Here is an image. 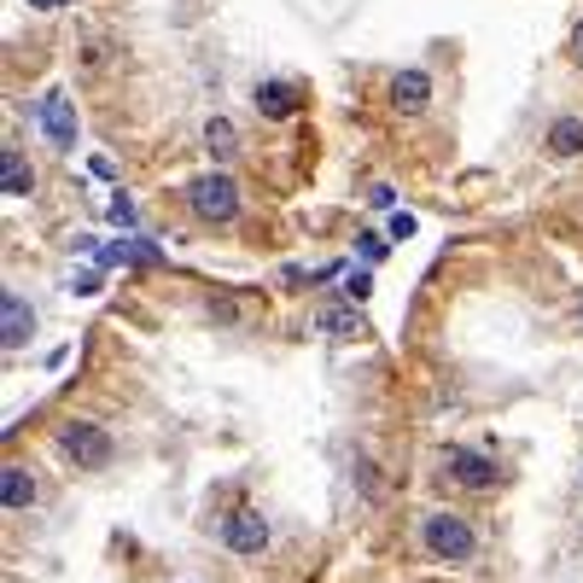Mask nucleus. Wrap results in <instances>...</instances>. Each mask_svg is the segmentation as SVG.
<instances>
[{"instance_id":"f257e3e1","label":"nucleus","mask_w":583,"mask_h":583,"mask_svg":"<svg viewBox=\"0 0 583 583\" xmlns=\"http://www.w3.org/2000/svg\"><path fill=\"white\" fill-rule=\"evenodd\" d=\"M187 211H193V222L204 227H227L240 222V181L227 170H204L187 181Z\"/></svg>"},{"instance_id":"f03ea898","label":"nucleus","mask_w":583,"mask_h":583,"mask_svg":"<svg viewBox=\"0 0 583 583\" xmlns=\"http://www.w3.org/2000/svg\"><path fill=\"white\" fill-rule=\"evenodd\" d=\"M421 549L432 560H444V566H462V560L478 554V531L467 513H426L421 519Z\"/></svg>"},{"instance_id":"7ed1b4c3","label":"nucleus","mask_w":583,"mask_h":583,"mask_svg":"<svg viewBox=\"0 0 583 583\" xmlns=\"http://www.w3.org/2000/svg\"><path fill=\"white\" fill-rule=\"evenodd\" d=\"M59 449H65L76 467L94 473V467L112 462V432L94 426V421H65V426H59Z\"/></svg>"},{"instance_id":"20e7f679","label":"nucleus","mask_w":583,"mask_h":583,"mask_svg":"<svg viewBox=\"0 0 583 583\" xmlns=\"http://www.w3.org/2000/svg\"><path fill=\"white\" fill-rule=\"evenodd\" d=\"M268 543H275V526H268L257 508H234V513L222 519V549H227V554H245V560H252V554H263Z\"/></svg>"},{"instance_id":"39448f33","label":"nucleus","mask_w":583,"mask_h":583,"mask_svg":"<svg viewBox=\"0 0 583 583\" xmlns=\"http://www.w3.org/2000/svg\"><path fill=\"white\" fill-rule=\"evenodd\" d=\"M444 478L462 485V490H496L502 485V467H496L485 449H449L444 455Z\"/></svg>"},{"instance_id":"423d86ee","label":"nucleus","mask_w":583,"mask_h":583,"mask_svg":"<svg viewBox=\"0 0 583 583\" xmlns=\"http://www.w3.org/2000/svg\"><path fill=\"white\" fill-rule=\"evenodd\" d=\"M35 123H41V135H47L53 152H76V106H71V94H41V106H35Z\"/></svg>"},{"instance_id":"0eeeda50","label":"nucleus","mask_w":583,"mask_h":583,"mask_svg":"<svg viewBox=\"0 0 583 583\" xmlns=\"http://www.w3.org/2000/svg\"><path fill=\"white\" fill-rule=\"evenodd\" d=\"M252 106L268 123H286V117H298L304 88H298V82H286V76H268V82H257V88H252Z\"/></svg>"},{"instance_id":"6e6552de","label":"nucleus","mask_w":583,"mask_h":583,"mask_svg":"<svg viewBox=\"0 0 583 583\" xmlns=\"http://www.w3.org/2000/svg\"><path fill=\"white\" fill-rule=\"evenodd\" d=\"M385 106L403 112V117L426 112L432 106V76L426 71H398V76H391V88H385Z\"/></svg>"},{"instance_id":"1a4fd4ad","label":"nucleus","mask_w":583,"mask_h":583,"mask_svg":"<svg viewBox=\"0 0 583 583\" xmlns=\"http://www.w3.org/2000/svg\"><path fill=\"white\" fill-rule=\"evenodd\" d=\"M0 339H7V350H24L35 339V309L18 292H0Z\"/></svg>"},{"instance_id":"9d476101","label":"nucleus","mask_w":583,"mask_h":583,"mask_svg":"<svg viewBox=\"0 0 583 583\" xmlns=\"http://www.w3.org/2000/svg\"><path fill=\"white\" fill-rule=\"evenodd\" d=\"M543 152H549L554 163L583 158V117H554L549 129H543Z\"/></svg>"},{"instance_id":"9b49d317","label":"nucleus","mask_w":583,"mask_h":583,"mask_svg":"<svg viewBox=\"0 0 583 583\" xmlns=\"http://www.w3.org/2000/svg\"><path fill=\"white\" fill-rule=\"evenodd\" d=\"M316 327L327 332V339L350 344V339H362V309H350V304H321V309H316Z\"/></svg>"},{"instance_id":"f8f14e48","label":"nucleus","mask_w":583,"mask_h":583,"mask_svg":"<svg viewBox=\"0 0 583 583\" xmlns=\"http://www.w3.org/2000/svg\"><path fill=\"white\" fill-rule=\"evenodd\" d=\"M0 193L7 199H30L35 193V176H30L24 152H0Z\"/></svg>"},{"instance_id":"ddd939ff","label":"nucleus","mask_w":583,"mask_h":583,"mask_svg":"<svg viewBox=\"0 0 583 583\" xmlns=\"http://www.w3.org/2000/svg\"><path fill=\"white\" fill-rule=\"evenodd\" d=\"M204 152H211V158H216V170H222V163L240 152V129H234L227 117H204Z\"/></svg>"},{"instance_id":"4468645a","label":"nucleus","mask_w":583,"mask_h":583,"mask_svg":"<svg viewBox=\"0 0 583 583\" xmlns=\"http://www.w3.org/2000/svg\"><path fill=\"white\" fill-rule=\"evenodd\" d=\"M35 496H41L35 490V473L30 467H7V478H0V502L18 513V508H35Z\"/></svg>"},{"instance_id":"2eb2a0df","label":"nucleus","mask_w":583,"mask_h":583,"mask_svg":"<svg viewBox=\"0 0 583 583\" xmlns=\"http://www.w3.org/2000/svg\"><path fill=\"white\" fill-rule=\"evenodd\" d=\"M106 216H112L117 227H135V222H140V211H135V199H129V193H117V199H112V211H106Z\"/></svg>"},{"instance_id":"dca6fc26","label":"nucleus","mask_w":583,"mask_h":583,"mask_svg":"<svg viewBox=\"0 0 583 583\" xmlns=\"http://www.w3.org/2000/svg\"><path fill=\"white\" fill-rule=\"evenodd\" d=\"M368 292H373V275H368V268L344 280V298H350V304H368Z\"/></svg>"},{"instance_id":"f3484780","label":"nucleus","mask_w":583,"mask_h":583,"mask_svg":"<svg viewBox=\"0 0 583 583\" xmlns=\"http://www.w3.org/2000/svg\"><path fill=\"white\" fill-rule=\"evenodd\" d=\"M357 490L368 496V502L380 496V473H373V462H357Z\"/></svg>"},{"instance_id":"a211bd4d","label":"nucleus","mask_w":583,"mask_h":583,"mask_svg":"<svg viewBox=\"0 0 583 583\" xmlns=\"http://www.w3.org/2000/svg\"><path fill=\"white\" fill-rule=\"evenodd\" d=\"M71 292H76V298H94V292H99V268H82V275H71Z\"/></svg>"},{"instance_id":"6ab92c4d","label":"nucleus","mask_w":583,"mask_h":583,"mask_svg":"<svg viewBox=\"0 0 583 583\" xmlns=\"http://www.w3.org/2000/svg\"><path fill=\"white\" fill-rule=\"evenodd\" d=\"M357 252H362L368 263H385V252H391V245H385L380 234H362V240H357Z\"/></svg>"},{"instance_id":"aec40b11","label":"nucleus","mask_w":583,"mask_h":583,"mask_svg":"<svg viewBox=\"0 0 583 583\" xmlns=\"http://www.w3.org/2000/svg\"><path fill=\"white\" fill-rule=\"evenodd\" d=\"M414 227H421V222H414L409 211H398V216H391V240H414Z\"/></svg>"},{"instance_id":"412c9836","label":"nucleus","mask_w":583,"mask_h":583,"mask_svg":"<svg viewBox=\"0 0 583 583\" xmlns=\"http://www.w3.org/2000/svg\"><path fill=\"white\" fill-rule=\"evenodd\" d=\"M368 204H373V211H391V204H398V193L380 181V187H368Z\"/></svg>"},{"instance_id":"4be33fe9","label":"nucleus","mask_w":583,"mask_h":583,"mask_svg":"<svg viewBox=\"0 0 583 583\" xmlns=\"http://www.w3.org/2000/svg\"><path fill=\"white\" fill-rule=\"evenodd\" d=\"M572 59L583 65V18H577V30H572Z\"/></svg>"},{"instance_id":"5701e85b","label":"nucleus","mask_w":583,"mask_h":583,"mask_svg":"<svg viewBox=\"0 0 583 583\" xmlns=\"http://www.w3.org/2000/svg\"><path fill=\"white\" fill-rule=\"evenodd\" d=\"M30 7H35V12H53V7H65V0H30Z\"/></svg>"},{"instance_id":"b1692460","label":"nucleus","mask_w":583,"mask_h":583,"mask_svg":"<svg viewBox=\"0 0 583 583\" xmlns=\"http://www.w3.org/2000/svg\"><path fill=\"white\" fill-rule=\"evenodd\" d=\"M577 316H583V304H577Z\"/></svg>"}]
</instances>
